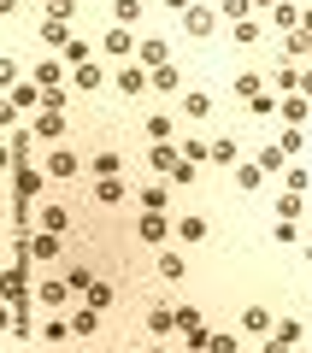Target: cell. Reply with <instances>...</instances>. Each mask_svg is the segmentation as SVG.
Listing matches in <instances>:
<instances>
[{
	"instance_id": "obj_1",
	"label": "cell",
	"mask_w": 312,
	"mask_h": 353,
	"mask_svg": "<svg viewBox=\"0 0 312 353\" xmlns=\"http://www.w3.org/2000/svg\"><path fill=\"white\" fill-rule=\"evenodd\" d=\"M24 241H30V259H41V265H53L59 259V230H24Z\"/></svg>"
},
{
	"instance_id": "obj_2",
	"label": "cell",
	"mask_w": 312,
	"mask_h": 353,
	"mask_svg": "<svg viewBox=\"0 0 312 353\" xmlns=\"http://www.w3.org/2000/svg\"><path fill=\"white\" fill-rule=\"evenodd\" d=\"M113 83H118V94H148V88H153V71H148V65H118Z\"/></svg>"
},
{
	"instance_id": "obj_3",
	"label": "cell",
	"mask_w": 312,
	"mask_h": 353,
	"mask_svg": "<svg viewBox=\"0 0 312 353\" xmlns=\"http://www.w3.org/2000/svg\"><path fill=\"white\" fill-rule=\"evenodd\" d=\"M71 283H41V289H36V306H41V312H65V306H71Z\"/></svg>"
},
{
	"instance_id": "obj_4",
	"label": "cell",
	"mask_w": 312,
	"mask_h": 353,
	"mask_svg": "<svg viewBox=\"0 0 312 353\" xmlns=\"http://www.w3.org/2000/svg\"><path fill=\"white\" fill-rule=\"evenodd\" d=\"M36 106H48V88L30 77V83H18V88H12V112H36Z\"/></svg>"
},
{
	"instance_id": "obj_5",
	"label": "cell",
	"mask_w": 312,
	"mask_h": 353,
	"mask_svg": "<svg viewBox=\"0 0 312 353\" xmlns=\"http://www.w3.org/2000/svg\"><path fill=\"white\" fill-rule=\"evenodd\" d=\"M183 30H188V36H213V30H218V12H213V6H200V0H195V6H188V12H183Z\"/></svg>"
},
{
	"instance_id": "obj_6",
	"label": "cell",
	"mask_w": 312,
	"mask_h": 353,
	"mask_svg": "<svg viewBox=\"0 0 312 353\" xmlns=\"http://www.w3.org/2000/svg\"><path fill=\"white\" fill-rule=\"evenodd\" d=\"M100 48L113 53V59H130V53H136V36H130V24H113L106 36H100Z\"/></svg>"
},
{
	"instance_id": "obj_7",
	"label": "cell",
	"mask_w": 312,
	"mask_h": 353,
	"mask_svg": "<svg viewBox=\"0 0 312 353\" xmlns=\"http://www.w3.org/2000/svg\"><path fill=\"white\" fill-rule=\"evenodd\" d=\"M300 336H306V324H300V318H283V324H271V336H265V347H277V353H283V347H295Z\"/></svg>"
},
{
	"instance_id": "obj_8",
	"label": "cell",
	"mask_w": 312,
	"mask_h": 353,
	"mask_svg": "<svg viewBox=\"0 0 312 353\" xmlns=\"http://www.w3.org/2000/svg\"><path fill=\"white\" fill-rule=\"evenodd\" d=\"M177 330L188 336V347H206V341H213L206 330H200V312H195V306H177Z\"/></svg>"
},
{
	"instance_id": "obj_9",
	"label": "cell",
	"mask_w": 312,
	"mask_h": 353,
	"mask_svg": "<svg viewBox=\"0 0 312 353\" xmlns=\"http://www.w3.org/2000/svg\"><path fill=\"white\" fill-rule=\"evenodd\" d=\"M136 236L148 241V248H159V241H171V224H165L159 212H142V224H136Z\"/></svg>"
},
{
	"instance_id": "obj_10",
	"label": "cell",
	"mask_w": 312,
	"mask_h": 353,
	"mask_svg": "<svg viewBox=\"0 0 312 353\" xmlns=\"http://www.w3.org/2000/svg\"><path fill=\"white\" fill-rule=\"evenodd\" d=\"M100 83H106L100 65H77V71H71V88H77V94H100Z\"/></svg>"
},
{
	"instance_id": "obj_11",
	"label": "cell",
	"mask_w": 312,
	"mask_h": 353,
	"mask_svg": "<svg viewBox=\"0 0 312 353\" xmlns=\"http://www.w3.org/2000/svg\"><path fill=\"white\" fill-rule=\"evenodd\" d=\"M265 18H271V24L283 30V36H289V30H300V18H306V12H300L295 0H277V6H271V12H265Z\"/></svg>"
},
{
	"instance_id": "obj_12",
	"label": "cell",
	"mask_w": 312,
	"mask_h": 353,
	"mask_svg": "<svg viewBox=\"0 0 312 353\" xmlns=\"http://www.w3.org/2000/svg\"><path fill=\"white\" fill-rule=\"evenodd\" d=\"M36 130H18V136H12V148H6V165H30V153H36Z\"/></svg>"
},
{
	"instance_id": "obj_13",
	"label": "cell",
	"mask_w": 312,
	"mask_h": 353,
	"mask_svg": "<svg viewBox=\"0 0 312 353\" xmlns=\"http://www.w3.org/2000/svg\"><path fill=\"white\" fill-rule=\"evenodd\" d=\"M36 136H41V141H59V136H65V112L41 106V112H36Z\"/></svg>"
},
{
	"instance_id": "obj_14",
	"label": "cell",
	"mask_w": 312,
	"mask_h": 353,
	"mask_svg": "<svg viewBox=\"0 0 312 353\" xmlns=\"http://www.w3.org/2000/svg\"><path fill=\"white\" fill-rule=\"evenodd\" d=\"M48 176H77V153L71 148H48V165H41Z\"/></svg>"
},
{
	"instance_id": "obj_15",
	"label": "cell",
	"mask_w": 312,
	"mask_h": 353,
	"mask_svg": "<svg viewBox=\"0 0 312 353\" xmlns=\"http://www.w3.org/2000/svg\"><path fill=\"white\" fill-rule=\"evenodd\" d=\"M142 65H148V71H159V65H171V41L148 36V41H142Z\"/></svg>"
},
{
	"instance_id": "obj_16",
	"label": "cell",
	"mask_w": 312,
	"mask_h": 353,
	"mask_svg": "<svg viewBox=\"0 0 312 353\" xmlns=\"http://www.w3.org/2000/svg\"><path fill=\"white\" fill-rule=\"evenodd\" d=\"M88 194H95L100 206H118V201H124V183H118V176H95V189H88Z\"/></svg>"
},
{
	"instance_id": "obj_17",
	"label": "cell",
	"mask_w": 312,
	"mask_h": 353,
	"mask_svg": "<svg viewBox=\"0 0 312 353\" xmlns=\"http://www.w3.org/2000/svg\"><path fill=\"white\" fill-rule=\"evenodd\" d=\"M41 183H48V171H30V165H18V201H36Z\"/></svg>"
},
{
	"instance_id": "obj_18",
	"label": "cell",
	"mask_w": 312,
	"mask_h": 353,
	"mask_svg": "<svg viewBox=\"0 0 312 353\" xmlns=\"http://www.w3.org/2000/svg\"><path fill=\"white\" fill-rule=\"evenodd\" d=\"M271 324L277 318L265 312V306H248V312H242V330H248V336H271Z\"/></svg>"
},
{
	"instance_id": "obj_19",
	"label": "cell",
	"mask_w": 312,
	"mask_h": 353,
	"mask_svg": "<svg viewBox=\"0 0 312 353\" xmlns=\"http://www.w3.org/2000/svg\"><path fill=\"white\" fill-rule=\"evenodd\" d=\"M188 277V259L183 253H159V283H183Z\"/></svg>"
},
{
	"instance_id": "obj_20",
	"label": "cell",
	"mask_w": 312,
	"mask_h": 353,
	"mask_svg": "<svg viewBox=\"0 0 312 353\" xmlns=\"http://www.w3.org/2000/svg\"><path fill=\"white\" fill-rule=\"evenodd\" d=\"M71 330H77V336H95V330H100V306H77V312H71Z\"/></svg>"
},
{
	"instance_id": "obj_21",
	"label": "cell",
	"mask_w": 312,
	"mask_h": 353,
	"mask_svg": "<svg viewBox=\"0 0 312 353\" xmlns=\"http://www.w3.org/2000/svg\"><path fill=\"white\" fill-rule=\"evenodd\" d=\"M36 83L41 88H65V59H41L36 65Z\"/></svg>"
},
{
	"instance_id": "obj_22",
	"label": "cell",
	"mask_w": 312,
	"mask_h": 353,
	"mask_svg": "<svg viewBox=\"0 0 312 353\" xmlns=\"http://www.w3.org/2000/svg\"><path fill=\"white\" fill-rule=\"evenodd\" d=\"M6 301H12V306H24V301H30V289H24V259L6 271Z\"/></svg>"
},
{
	"instance_id": "obj_23",
	"label": "cell",
	"mask_w": 312,
	"mask_h": 353,
	"mask_svg": "<svg viewBox=\"0 0 312 353\" xmlns=\"http://www.w3.org/2000/svg\"><path fill=\"white\" fill-rule=\"evenodd\" d=\"M230 171H236V189H260L265 165H260V159H253V165H242V159H236V165H230Z\"/></svg>"
},
{
	"instance_id": "obj_24",
	"label": "cell",
	"mask_w": 312,
	"mask_h": 353,
	"mask_svg": "<svg viewBox=\"0 0 312 353\" xmlns=\"http://www.w3.org/2000/svg\"><path fill=\"white\" fill-rule=\"evenodd\" d=\"M41 41H48V48H65V41H71L65 18H41Z\"/></svg>"
},
{
	"instance_id": "obj_25",
	"label": "cell",
	"mask_w": 312,
	"mask_h": 353,
	"mask_svg": "<svg viewBox=\"0 0 312 353\" xmlns=\"http://www.w3.org/2000/svg\"><path fill=\"white\" fill-rule=\"evenodd\" d=\"M177 241H188V248H195V241H206V218H195V212H188L183 224H177Z\"/></svg>"
},
{
	"instance_id": "obj_26",
	"label": "cell",
	"mask_w": 312,
	"mask_h": 353,
	"mask_svg": "<svg viewBox=\"0 0 312 353\" xmlns=\"http://www.w3.org/2000/svg\"><path fill=\"white\" fill-rule=\"evenodd\" d=\"M148 159H153V171H165V176H171V165H177V148H171V141H153V148H148Z\"/></svg>"
},
{
	"instance_id": "obj_27",
	"label": "cell",
	"mask_w": 312,
	"mask_h": 353,
	"mask_svg": "<svg viewBox=\"0 0 312 353\" xmlns=\"http://www.w3.org/2000/svg\"><path fill=\"white\" fill-rule=\"evenodd\" d=\"M171 330H177V312L153 306V312H148V336H171Z\"/></svg>"
},
{
	"instance_id": "obj_28",
	"label": "cell",
	"mask_w": 312,
	"mask_h": 353,
	"mask_svg": "<svg viewBox=\"0 0 312 353\" xmlns=\"http://www.w3.org/2000/svg\"><path fill=\"white\" fill-rule=\"evenodd\" d=\"M300 53H312V36L306 30H289L283 36V59H300Z\"/></svg>"
},
{
	"instance_id": "obj_29",
	"label": "cell",
	"mask_w": 312,
	"mask_h": 353,
	"mask_svg": "<svg viewBox=\"0 0 312 353\" xmlns=\"http://www.w3.org/2000/svg\"><path fill=\"white\" fill-rule=\"evenodd\" d=\"M248 12H253V0H218V18H224V24H242Z\"/></svg>"
},
{
	"instance_id": "obj_30",
	"label": "cell",
	"mask_w": 312,
	"mask_h": 353,
	"mask_svg": "<svg viewBox=\"0 0 312 353\" xmlns=\"http://www.w3.org/2000/svg\"><path fill=\"white\" fill-rule=\"evenodd\" d=\"M195 171H200L195 159H177L171 165V189H195Z\"/></svg>"
},
{
	"instance_id": "obj_31",
	"label": "cell",
	"mask_w": 312,
	"mask_h": 353,
	"mask_svg": "<svg viewBox=\"0 0 312 353\" xmlns=\"http://www.w3.org/2000/svg\"><path fill=\"white\" fill-rule=\"evenodd\" d=\"M183 112L188 118H206V112H213V94H195V88H188V94H183Z\"/></svg>"
},
{
	"instance_id": "obj_32",
	"label": "cell",
	"mask_w": 312,
	"mask_h": 353,
	"mask_svg": "<svg viewBox=\"0 0 312 353\" xmlns=\"http://www.w3.org/2000/svg\"><path fill=\"white\" fill-rule=\"evenodd\" d=\"M65 283H71V289H77V301H83V294H88V283H95V271H88V265H71V271H65Z\"/></svg>"
},
{
	"instance_id": "obj_33",
	"label": "cell",
	"mask_w": 312,
	"mask_h": 353,
	"mask_svg": "<svg viewBox=\"0 0 312 353\" xmlns=\"http://www.w3.org/2000/svg\"><path fill=\"white\" fill-rule=\"evenodd\" d=\"M183 159L206 165V159H213V141H200V136H188V141H183Z\"/></svg>"
},
{
	"instance_id": "obj_34",
	"label": "cell",
	"mask_w": 312,
	"mask_h": 353,
	"mask_svg": "<svg viewBox=\"0 0 312 353\" xmlns=\"http://www.w3.org/2000/svg\"><path fill=\"white\" fill-rule=\"evenodd\" d=\"M283 159H289L283 141H265V148H260V165H265V171H283Z\"/></svg>"
},
{
	"instance_id": "obj_35",
	"label": "cell",
	"mask_w": 312,
	"mask_h": 353,
	"mask_svg": "<svg viewBox=\"0 0 312 353\" xmlns=\"http://www.w3.org/2000/svg\"><path fill=\"white\" fill-rule=\"evenodd\" d=\"M236 94H242V101H253V94H265V77L242 71V77H236Z\"/></svg>"
},
{
	"instance_id": "obj_36",
	"label": "cell",
	"mask_w": 312,
	"mask_h": 353,
	"mask_svg": "<svg viewBox=\"0 0 312 353\" xmlns=\"http://www.w3.org/2000/svg\"><path fill=\"white\" fill-rule=\"evenodd\" d=\"M88 171H95V176H118V153H113V148H100V153H95V165H88Z\"/></svg>"
},
{
	"instance_id": "obj_37",
	"label": "cell",
	"mask_w": 312,
	"mask_h": 353,
	"mask_svg": "<svg viewBox=\"0 0 312 353\" xmlns=\"http://www.w3.org/2000/svg\"><path fill=\"white\" fill-rule=\"evenodd\" d=\"M59 59L71 65V71H77V65H88V41H65V48H59Z\"/></svg>"
},
{
	"instance_id": "obj_38",
	"label": "cell",
	"mask_w": 312,
	"mask_h": 353,
	"mask_svg": "<svg viewBox=\"0 0 312 353\" xmlns=\"http://www.w3.org/2000/svg\"><path fill=\"white\" fill-rule=\"evenodd\" d=\"M113 18H118V24H136V18H142V0H113Z\"/></svg>"
},
{
	"instance_id": "obj_39",
	"label": "cell",
	"mask_w": 312,
	"mask_h": 353,
	"mask_svg": "<svg viewBox=\"0 0 312 353\" xmlns=\"http://www.w3.org/2000/svg\"><path fill=\"white\" fill-rule=\"evenodd\" d=\"M300 118H306V94H289L283 101V124H300Z\"/></svg>"
},
{
	"instance_id": "obj_40",
	"label": "cell",
	"mask_w": 312,
	"mask_h": 353,
	"mask_svg": "<svg viewBox=\"0 0 312 353\" xmlns=\"http://www.w3.org/2000/svg\"><path fill=\"white\" fill-rule=\"evenodd\" d=\"M300 83V65L295 59H277V88H295Z\"/></svg>"
},
{
	"instance_id": "obj_41",
	"label": "cell",
	"mask_w": 312,
	"mask_h": 353,
	"mask_svg": "<svg viewBox=\"0 0 312 353\" xmlns=\"http://www.w3.org/2000/svg\"><path fill=\"white\" fill-rule=\"evenodd\" d=\"M88 306H100V312H106V306H113V289H106V283H88V294H83Z\"/></svg>"
},
{
	"instance_id": "obj_42",
	"label": "cell",
	"mask_w": 312,
	"mask_h": 353,
	"mask_svg": "<svg viewBox=\"0 0 312 353\" xmlns=\"http://www.w3.org/2000/svg\"><path fill=\"white\" fill-rule=\"evenodd\" d=\"M306 183H312V176L300 171V165H289V171H283V189H295V194H306Z\"/></svg>"
},
{
	"instance_id": "obj_43",
	"label": "cell",
	"mask_w": 312,
	"mask_h": 353,
	"mask_svg": "<svg viewBox=\"0 0 312 353\" xmlns=\"http://www.w3.org/2000/svg\"><path fill=\"white\" fill-rule=\"evenodd\" d=\"M153 88H165V94H171V88H183V77H177L171 65H159V71H153Z\"/></svg>"
},
{
	"instance_id": "obj_44",
	"label": "cell",
	"mask_w": 312,
	"mask_h": 353,
	"mask_svg": "<svg viewBox=\"0 0 312 353\" xmlns=\"http://www.w3.org/2000/svg\"><path fill=\"white\" fill-rule=\"evenodd\" d=\"M71 218H65V206H41V230H65Z\"/></svg>"
},
{
	"instance_id": "obj_45",
	"label": "cell",
	"mask_w": 312,
	"mask_h": 353,
	"mask_svg": "<svg viewBox=\"0 0 312 353\" xmlns=\"http://www.w3.org/2000/svg\"><path fill=\"white\" fill-rule=\"evenodd\" d=\"M230 30H236L242 48H253V41H260V24H253V18H242V24H230Z\"/></svg>"
},
{
	"instance_id": "obj_46",
	"label": "cell",
	"mask_w": 312,
	"mask_h": 353,
	"mask_svg": "<svg viewBox=\"0 0 312 353\" xmlns=\"http://www.w3.org/2000/svg\"><path fill=\"white\" fill-rule=\"evenodd\" d=\"M248 112H253V118H271V112H277V94H253Z\"/></svg>"
},
{
	"instance_id": "obj_47",
	"label": "cell",
	"mask_w": 312,
	"mask_h": 353,
	"mask_svg": "<svg viewBox=\"0 0 312 353\" xmlns=\"http://www.w3.org/2000/svg\"><path fill=\"white\" fill-rule=\"evenodd\" d=\"M165 201H171V189H142V206L148 212H165Z\"/></svg>"
},
{
	"instance_id": "obj_48",
	"label": "cell",
	"mask_w": 312,
	"mask_h": 353,
	"mask_svg": "<svg viewBox=\"0 0 312 353\" xmlns=\"http://www.w3.org/2000/svg\"><path fill=\"white\" fill-rule=\"evenodd\" d=\"M271 236L289 248V241H300V230H295V218H277V224H271Z\"/></svg>"
},
{
	"instance_id": "obj_49",
	"label": "cell",
	"mask_w": 312,
	"mask_h": 353,
	"mask_svg": "<svg viewBox=\"0 0 312 353\" xmlns=\"http://www.w3.org/2000/svg\"><path fill=\"white\" fill-rule=\"evenodd\" d=\"M65 336H77V330L65 324V318H48V330H41V341H65Z\"/></svg>"
},
{
	"instance_id": "obj_50",
	"label": "cell",
	"mask_w": 312,
	"mask_h": 353,
	"mask_svg": "<svg viewBox=\"0 0 312 353\" xmlns=\"http://www.w3.org/2000/svg\"><path fill=\"white\" fill-rule=\"evenodd\" d=\"M277 218H300V194L283 189V201H277Z\"/></svg>"
},
{
	"instance_id": "obj_51",
	"label": "cell",
	"mask_w": 312,
	"mask_h": 353,
	"mask_svg": "<svg viewBox=\"0 0 312 353\" xmlns=\"http://www.w3.org/2000/svg\"><path fill=\"white\" fill-rule=\"evenodd\" d=\"M300 148H306V136H300V130H295V124H289V130H283V153H289V159H295V153H300Z\"/></svg>"
},
{
	"instance_id": "obj_52",
	"label": "cell",
	"mask_w": 312,
	"mask_h": 353,
	"mask_svg": "<svg viewBox=\"0 0 312 353\" xmlns=\"http://www.w3.org/2000/svg\"><path fill=\"white\" fill-rule=\"evenodd\" d=\"M213 165H236V141H213Z\"/></svg>"
},
{
	"instance_id": "obj_53",
	"label": "cell",
	"mask_w": 312,
	"mask_h": 353,
	"mask_svg": "<svg viewBox=\"0 0 312 353\" xmlns=\"http://www.w3.org/2000/svg\"><path fill=\"white\" fill-rule=\"evenodd\" d=\"M300 94H306V101H312V71H300Z\"/></svg>"
},
{
	"instance_id": "obj_54",
	"label": "cell",
	"mask_w": 312,
	"mask_h": 353,
	"mask_svg": "<svg viewBox=\"0 0 312 353\" xmlns=\"http://www.w3.org/2000/svg\"><path fill=\"white\" fill-rule=\"evenodd\" d=\"M253 6H260V12H271V6H277V0H253Z\"/></svg>"
},
{
	"instance_id": "obj_55",
	"label": "cell",
	"mask_w": 312,
	"mask_h": 353,
	"mask_svg": "<svg viewBox=\"0 0 312 353\" xmlns=\"http://www.w3.org/2000/svg\"><path fill=\"white\" fill-rule=\"evenodd\" d=\"M306 265H312V248H306Z\"/></svg>"
}]
</instances>
